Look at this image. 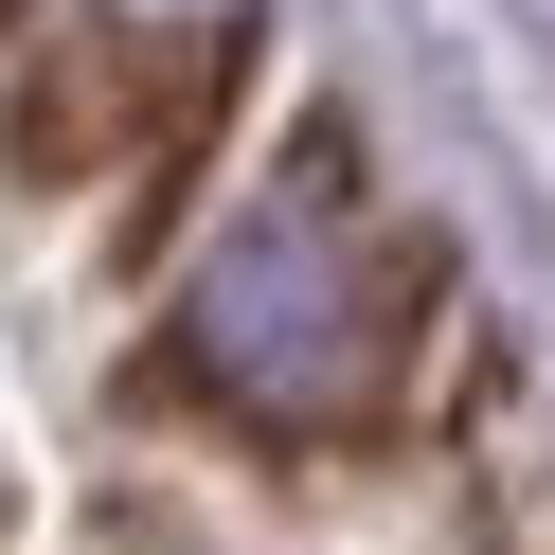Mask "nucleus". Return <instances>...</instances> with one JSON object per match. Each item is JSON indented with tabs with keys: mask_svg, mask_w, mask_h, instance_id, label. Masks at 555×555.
<instances>
[{
	"mask_svg": "<svg viewBox=\"0 0 555 555\" xmlns=\"http://www.w3.org/2000/svg\"><path fill=\"white\" fill-rule=\"evenodd\" d=\"M180 359L251 412H359L376 395V269L323 216H251L180 305Z\"/></svg>",
	"mask_w": 555,
	"mask_h": 555,
	"instance_id": "obj_1",
	"label": "nucleus"
}]
</instances>
